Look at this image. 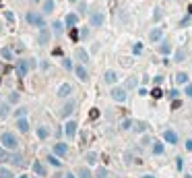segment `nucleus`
<instances>
[{
    "label": "nucleus",
    "instance_id": "f257e3e1",
    "mask_svg": "<svg viewBox=\"0 0 192 178\" xmlns=\"http://www.w3.org/2000/svg\"><path fill=\"white\" fill-rule=\"evenodd\" d=\"M0 143H2L4 149H13V151L19 149V139H17L15 132H2L0 135Z\"/></svg>",
    "mask_w": 192,
    "mask_h": 178
},
{
    "label": "nucleus",
    "instance_id": "f03ea898",
    "mask_svg": "<svg viewBox=\"0 0 192 178\" xmlns=\"http://www.w3.org/2000/svg\"><path fill=\"white\" fill-rule=\"evenodd\" d=\"M25 19H27V23L29 25H33V27H45V21H43V17H39L37 13H27L25 15Z\"/></svg>",
    "mask_w": 192,
    "mask_h": 178
},
{
    "label": "nucleus",
    "instance_id": "7ed1b4c3",
    "mask_svg": "<svg viewBox=\"0 0 192 178\" xmlns=\"http://www.w3.org/2000/svg\"><path fill=\"white\" fill-rule=\"evenodd\" d=\"M89 23H91L93 27H101V25L105 23V15H103V13H99V11L91 13V17H89Z\"/></svg>",
    "mask_w": 192,
    "mask_h": 178
},
{
    "label": "nucleus",
    "instance_id": "20e7f679",
    "mask_svg": "<svg viewBox=\"0 0 192 178\" xmlns=\"http://www.w3.org/2000/svg\"><path fill=\"white\" fill-rule=\"evenodd\" d=\"M27 71H29V62L27 60H17V75H19V79H25V75H27Z\"/></svg>",
    "mask_w": 192,
    "mask_h": 178
},
{
    "label": "nucleus",
    "instance_id": "39448f33",
    "mask_svg": "<svg viewBox=\"0 0 192 178\" xmlns=\"http://www.w3.org/2000/svg\"><path fill=\"white\" fill-rule=\"evenodd\" d=\"M112 97L116 102H124L126 100V87H114L112 89Z\"/></svg>",
    "mask_w": 192,
    "mask_h": 178
},
{
    "label": "nucleus",
    "instance_id": "423d86ee",
    "mask_svg": "<svg viewBox=\"0 0 192 178\" xmlns=\"http://www.w3.org/2000/svg\"><path fill=\"white\" fill-rule=\"evenodd\" d=\"M75 108H77V104H75V102H66V104H64V108L60 110V118H68L70 114L75 112Z\"/></svg>",
    "mask_w": 192,
    "mask_h": 178
},
{
    "label": "nucleus",
    "instance_id": "0eeeda50",
    "mask_svg": "<svg viewBox=\"0 0 192 178\" xmlns=\"http://www.w3.org/2000/svg\"><path fill=\"white\" fill-rule=\"evenodd\" d=\"M56 95H58L60 100H64V97H68V95H73V85H68V83H62Z\"/></svg>",
    "mask_w": 192,
    "mask_h": 178
},
{
    "label": "nucleus",
    "instance_id": "6e6552de",
    "mask_svg": "<svg viewBox=\"0 0 192 178\" xmlns=\"http://www.w3.org/2000/svg\"><path fill=\"white\" fill-rule=\"evenodd\" d=\"M50 37H52V31H50V29H45V27H41V29H39V37H37L39 46H45V43L50 41Z\"/></svg>",
    "mask_w": 192,
    "mask_h": 178
},
{
    "label": "nucleus",
    "instance_id": "1a4fd4ad",
    "mask_svg": "<svg viewBox=\"0 0 192 178\" xmlns=\"http://www.w3.org/2000/svg\"><path fill=\"white\" fill-rule=\"evenodd\" d=\"M75 73H77V77H79L81 81H89V73H87V69H85L83 64L75 66Z\"/></svg>",
    "mask_w": 192,
    "mask_h": 178
},
{
    "label": "nucleus",
    "instance_id": "9d476101",
    "mask_svg": "<svg viewBox=\"0 0 192 178\" xmlns=\"http://www.w3.org/2000/svg\"><path fill=\"white\" fill-rule=\"evenodd\" d=\"M54 8H56V2H54V0H45L43 6H41V13H43V15H52Z\"/></svg>",
    "mask_w": 192,
    "mask_h": 178
},
{
    "label": "nucleus",
    "instance_id": "9b49d317",
    "mask_svg": "<svg viewBox=\"0 0 192 178\" xmlns=\"http://www.w3.org/2000/svg\"><path fill=\"white\" fill-rule=\"evenodd\" d=\"M64 128H66L64 132H66V135H68V137H75V135H77V122H75V120H70V122H66V126H64Z\"/></svg>",
    "mask_w": 192,
    "mask_h": 178
},
{
    "label": "nucleus",
    "instance_id": "f8f14e48",
    "mask_svg": "<svg viewBox=\"0 0 192 178\" xmlns=\"http://www.w3.org/2000/svg\"><path fill=\"white\" fill-rule=\"evenodd\" d=\"M163 139H165L167 143H172V145L178 143V135H176L174 130H165V132H163Z\"/></svg>",
    "mask_w": 192,
    "mask_h": 178
},
{
    "label": "nucleus",
    "instance_id": "ddd939ff",
    "mask_svg": "<svg viewBox=\"0 0 192 178\" xmlns=\"http://www.w3.org/2000/svg\"><path fill=\"white\" fill-rule=\"evenodd\" d=\"M54 153L56 155H66L68 153V145L66 143H56L54 145Z\"/></svg>",
    "mask_w": 192,
    "mask_h": 178
},
{
    "label": "nucleus",
    "instance_id": "4468645a",
    "mask_svg": "<svg viewBox=\"0 0 192 178\" xmlns=\"http://www.w3.org/2000/svg\"><path fill=\"white\" fill-rule=\"evenodd\" d=\"M163 37V31L159 29V27H155V29H151V33H149V39L151 41H159Z\"/></svg>",
    "mask_w": 192,
    "mask_h": 178
},
{
    "label": "nucleus",
    "instance_id": "2eb2a0df",
    "mask_svg": "<svg viewBox=\"0 0 192 178\" xmlns=\"http://www.w3.org/2000/svg\"><path fill=\"white\" fill-rule=\"evenodd\" d=\"M33 172H35L37 176H45V174H47V170H45V166H43L41 162H35V164H33Z\"/></svg>",
    "mask_w": 192,
    "mask_h": 178
},
{
    "label": "nucleus",
    "instance_id": "dca6fc26",
    "mask_svg": "<svg viewBox=\"0 0 192 178\" xmlns=\"http://www.w3.org/2000/svg\"><path fill=\"white\" fill-rule=\"evenodd\" d=\"M77 23H79V15L68 13V15H66V25H68V27H75Z\"/></svg>",
    "mask_w": 192,
    "mask_h": 178
},
{
    "label": "nucleus",
    "instance_id": "f3484780",
    "mask_svg": "<svg viewBox=\"0 0 192 178\" xmlns=\"http://www.w3.org/2000/svg\"><path fill=\"white\" fill-rule=\"evenodd\" d=\"M58 158H60V155H56V153H50V155H47V162H50L54 168H62V162H60Z\"/></svg>",
    "mask_w": 192,
    "mask_h": 178
},
{
    "label": "nucleus",
    "instance_id": "a211bd4d",
    "mask_svg": "<svg viewBox=\"0 0 192 178\" xmlns=\"http://www.w3.org/2000/svg\"><path fill=\"white\" fill-rule=\"evenodd\" d=\"M17 128H19L21 132H27V130H29V122L25 120V116H21V118H19V122H17Z\"/></svg>",
    "mask_w": 192,
    "mask_h": 178
},
{
    "label": "nucleus",
    "instance_id": "6ab92c4d",
    "mask_svg": "<svg viewBox=\"0 0 192 178\" xmlns=\"http://www.w3.org/2000/svg\"><path fill=\"white\" fill-rule=\"evenodd\" d=\"M103 79H105V83H110V85H114V83L118 81V75H116L114 71H105V75H103Z\"/></svg>",
    "mask_w": 192,
    "mask_h": 178
},
{
    "label": "nucleus",
    "instance_id": "aec40b11",
    "mask_svg": "<svg viewBox=\"0 0 192 178\" xmlns=\"http://www.w3.org/2000/svg\"><path fill=\"white\" fill-rule=\"evenodd\" d=\"M47 137H50V128H47V126H39L37 128V139H47Z\"/></svg>",
    "mask_w": 192,
    "mask_h": 178
},
{
    "label": "nucleus",
    "instance_id": "412c9836",
    "mask_svg": "<svg viewBox=\"0 0 192 178\" xmlns=\"http://www.w3.org/2000/svg\"><path fill=\"white\" fill-rule=\"evenodd\" d=\"M184 58H186V50H184V48H178V50H176V56H174V60H176V62H182Z\"/></svg>",
    "mask_w": 192,
    "mask_h": 178
},
{
    "label": "nucleus",
    "instance_id": "4be33fe9",
    "mask_svg": "<svg viewBox=\"0 0 192 178\" xmlns=\"http://www.w3.org/2000/svg\"><path fill=\"white\" fill-rule=\"evenodd\" d=\"M77 58H79L83 64H85V62H89V56H87V52H85L83 48H79V50H77Z\"/></svg>",
    "mask_w": 192,
    "mask_h": 178
},
{
    "label": "nucleus",
    "instance_id": "5701e85b",
    "mask_svg": "<svg viewBox=\"0 0 192 178\" xmlns=\"http://www.w3.org/2000/svg\"><path fill=\"white\" fill-rule=\"evenodd\" d=\"M163 151H165V147H163V143H159V141H155V143H153V153H155V155H161Z\"/></svg>",
    "mask_w": 192,
    "mask_h": 178
},
{
    "label": "nucleus",
    "instance_id": "b1692460",
    "mask_svg": "<svg viewBox=\"0 0 192 178\" xmlns=\"http://www.w3.org/2000/svg\"><path fill=\"white\" fill-rule=\"evenodd\" d=\"M77 176H79V178H93V176H91V172H89V168H85V166H83V168H79Z\"/></svg>",
    "mask_w": 192,
    "mask_h": 178
},
{
    "label": "nucleus",
    "instance_id": "393cba45",
    "mask_svg": "<svg viewBox=\"0 0 192 178\" xmlns=\"http://www.w3.org/2000/svg\"><path fill=\"white\" fill-rule=\"evenodd\" d=\"M52 29H54V33H56V35H60V33L64 31V25L60 23V21H54V23H52Z\"/></svg>",
    "mask_w": 192,
    "mask_h": 178
},
{
    "label": "nucleus",
    "instance_id": "a878e982",
    "mask_svg": "<svg viewBox=\"0 0 192 178\" xmlns=\"http://www.w3.org/2000/svg\"><path fill=\"white\" fill-rule=\"evenodd\" d=\"M159 52H161L163 56H167V54H170V52H172V46H170V43H167V41H163V43H161V46H159Z\"/></svg>",
    "mask_w": 192,
    "mask_h": 178
},
{
    "label": "nucleus",
    "instance_id": "bb28decb",
    "mask_svg": "<svg viewBox=\"0 0 192 178\" xmlns=\"http://www.w3.org/2000/svg\"><path fill=\"white\" fill-rule=\"evenodd\" d=\"M132 130H136V132H145V130H147V122H142V120H140V122H134V128H132Z\"/></svg>",
    "mask_w": 192,
    "mask_h": 178
},
{
    "label": "nucleus",
    "instance_id": "cd10ccee",
    "mask_svg": "<svg viewBox=\"0 0 192 178\" xmlns=\"http://www.w3.org/2000/svg\"><path fill=\"white\" fill-rule=\"evenodd\" d=\"M0 58H4V60H13V52L8 48H2L0 50Z\"/></svg>",
    "mask_w": 192,
    "mask_h": 178
},
{
    "label": "nucleus",
    "instance_id": "c85d7f7f",
    "mask_svg": "<svg viewBox=\"0 0 192 178\" xmlns=\"http://www.w3.org/2000/svg\"><path fill=\"white\" fill-rule=\"evenodd\" d=\"M176 83H180V85L188 83V75H186V73H178V75H176Z\"/></svg>",
    "mask_w": 192,
    "mask_h": 178
},
{
    "label": "nucleus",
    "instance_id": "c756f323",
    "mask_svg": "<svg viewBox=\"0 0 192 178\" xmlns=\"http://www.w3.org/2000/svg\"><path fill=\"white\" fill-rule=\"evenodd\" d=\"M0 176H2V178H15L13 172H10L8 168H4V166H0Z\"/></svg>",
    "mask_w": 192,
    "mask_h": 178
},
{
    "label": "nucleus",
    "instance_id": "7c9ffc66",
    "mask_svg": "<svg viewBox=\"0 0 192 178\" xmlns=\"http://www.w3.org/2000/svg\"><path fill=\"white\" fill-rule=\"evenodd\" d=\"M10 112V106L8 104H0V116L2 118H6V114Z\"/></svg>",
    "mask_w": 192,
    "mask_h": 178
},
{
    "label": "nucleus",
    "instance_id": "2f4dec72",
    "mask_svg": "<svg viewBox=\"0 0 192 178\" xmlns=\"http://www.w3.org/2000/svg\"><path fill=\"white\" fill-rule=\"evenodd\" d=\"M0 162H10V153L0 147Z\"/></svg>",
    "mask_w": 192,
    "mask_h": 178
},
{
    "label": "nucleus",
    "instance_id": "473e14b6",
    "mask_svg": "<svg viewBox=\"0 0 192 178\" xmlns=\"http://www.w3.org/2000/svg\"><path fill=\"white\" fill-rule=\"evenodd\" d=\"M85 160L89 162V166H91V164H95V160H97V153H93V151H91V153H87V155H85Z\"/></svg>",
    "mask_w": 192,
    "mask_h": 178
},
{
    "label": "nucleus",
    "instance_id": "72a5a7b5",
    "mask_svg": "<svg viewBox=\"0 0 192 178\" xmlns=\"http://www.w3.org/2000/svg\"><path fill=\"white\" fill-rule=\"evenodd\" d=\"M68 35H70V39H73V41H79V37H81L79 31H77L75 27H70V33H68Z\"/></svg>",
    "mask_w": 192,
    "mask_h": 178
},
{
    "label": "nucleus",
    "instance_id": "f704fd0d",
    "mask_svg": "<svg viewBox=\"0 0 192 178\" xmlns=\"http://www.w3.org/2000/svg\"><path fill=\"white\" fill-rule=\"evenodd\" d=\"M151 97H155V100H159V97H163V91H161V89H159V87H155V89H153V91H151Z\"/></svg>",
    "mask_w": 192,
    "mask_h": 178
},
{
    "label": "nucleus",
    "instance_id": "c9c22d12",
    "mask_svg": "<svg viewBox=\"0 0 192 178\" xmlns=\"http://www.w3.org/2000/svg\"><path fill=\"white\" fill-rule=\"evenodd\" d=\"M89 118H91V120H97V118H99V110H97V108H93L91 112H89Z\"/></svg>",
    "mask_w": 192,
    "mask_h": 178
},
{
    "label": "nucleus",
    "instance_id": "e433bc0d",
    "mask_svg": "<svg viewBox=\"0 0 192 178\" xmlns=\"http://www.w3.org/2000/svg\"><path fill=\"white\" fill-rule=\"evenodd\" d=\"M17 102H19V93H17V91H13V93L8 95V104H17Z\"/></svg>",
    "mask_w": 192,
    "mask_h": 178
},
{
    "label": "nucleus",
    "instance_id": "4c0bfd02",
    "mask_svg": "<svg viewBox=\"0 0 192 178\" xmlns=\"http://www.w3.org/2000/svg\"><path fill=\"white\" fill-rule=\"evenodd\" d=\"M62 66H64L66 71H70V69H73V62H70V58H64V60H62Z\"/></svg>",
    "mask_w": 192,
    "mask_h": 178
},
{
    "label": "nucleus",
    "instance_id": "58836bf2",
    "mask_svg": "<svg viewBox=\"0 0 192 178\" xmlns=\"http://www.w3.org/2000/svg\"><path fill=\"white\" fill-rule=\"evenodd\" d=\"M132 52H134V54H142V43H140V41H138V43H134Z\"/></svg>",
    "mask_w": 192,
    "mask_h": 178
},
{
    "label": "nucleus",
    "instance_id": "ea45409f",
    "mask_svg": "<svg viewBox=\"0 0 192 178\" xmlns=\"http://www.w3.org/2000/svg\"><path fill=\"white\" fill-rule=\"evenodd\" d=\"M97 178H108V170L105 168H99L97 170Z\"/></svg>",
    "mask_w": 192,
    "mask_h": 178
},
{
    "label": "nucleus",
    "instance_id": "a19ab883",
    "mask_svg": "<svg viewBox=\"0 0 192 178\" xmlns=\"http://www.w3.org/2000/svg\"><path fill=\"white\" fill-rule=\"evenodd\" d=\"M25 114H27V110H25V108H19V110H17V112H15V116H17V118H21V116H25Z\"/></svg>",
    "mask_w": 192,
    "mask_h": 178
},
{
    "label": "nucleus",
    "instance_id": "79ce46f5",
    "mask_svg": "<svg viewBox=\"0 0 192 178\" xmlns=\"http://www.w3.org/2000/svg\"><path fill=\"white\" fill-rule=\"evenodd\" d=\"M122 128H130V126H134V122L132 120H122V124H120Z\"/></svg>",
    "mask_w": 192,
    "mask_h": 178
},
{
    "label": "nucleus",
    "instance_id": "37998d69",
    "mask_svg": "<svg viewBox=\"0 0 192 178\" xmlns=\"http://www.w3.org/2000/svg\"><path fill=\"white\" fill-rule=\"evenodd\" d=\"M176 168H178V170L184 168V160H182V158H176Z\"/></svg>",
    "mask_w": 192,
    "mask_h": 178
},
{
    "label": "nucleus",
    "instance_id": "c03bdc74",
    "mask_svg": "<svg viewBox=\"0 0 192 178\" xmlns=\"http://www.w3.org/2000/svg\"><path fill=\"white\" fill-rule=\"evenodd\" d=\"M6 21H8V23H15V15L10 11H6Z\"/></svg>",
    "mask_w": 192,
    "mask_h": 178
},
{
    "label": "nucleus",
    "instance_id": "a18cd8bd",
    "mask_svg": "<svg viewBox=\"0 0 192 178\" xmlns=\"http://www.w3.org/2000/svg\"><path fill=\"white\" fill-rule=\"evenodd\" d=\"M134 85H136V79H134V77H130V79L126 81V87H134Z\"/></svg>",
    "mask_w": 192,
    "mask_h": 178
},
{
    "label": "nucleus",
    "instance_id": "49530a36",
    "mask_svg": "<svg viewBox=\"0 0 192 178\" xmlns=\"http://www.w3.org/2000/svg\"><path fill=\"white\" fill-rule=\"evenodd\" d=\"M180 106H182V102H180V100L176 97V100H174V104H172V110H178Z\"/></svg>",
    "mask_w": 192,
    "mask_h": 178
},
{
    "label": "nucleus",
    "instance_id": "de8ad7c7",
    "mask_svg": "<svg viewBox=\"0 0 192 178\" xmlns=\"http://www.w3.org/2000/svg\"><path fill=\"white\" fill-rule=\"evenodd\" d=\"M178 95H180V91H178V89H172V91H170V97H172V100H176Z\"/></svg>",
    "mask_w": 192,
    "mask_h": 178
},
{
    "label": "nucleus",
    "instance_id": "09e8293b",
    "mask_svg": "<svg viewBox=\"0 0 192 178\" xmlns=\"http://www.w3.org/2000/svg\"><path fill=\"white\" fill-rule=\"evenodd\" d=\"M186 95H188V97H192V83H188V85H186Z\"/></svg>",
    "mask_w": 192,
    "mask_h": 178
},
{
    "label": "nucleus",
    "instance_id": "8fccbe9b",
    "mask_svg": "<svg viewBox=\"0 0 192 178\" xmlns=\"http://www.w3.org/2000/svg\"><path fill=\"white\" fill-rule=\"evenodd\" d=\"M153 81H155V85H161V83H163V77H161V75H157Z\"/></svg>",
    "mask_w": 192,
    "mask_h": 178
},
{
    "label": "nucleus",
    "instance_id": "3c124183",
    "mask_svg": "<svg viewBox=\"0 0 192 178\" xmlns=\"http://www.w3.org/2000/svg\"><path fill=\"white\" fill-rule=\"evenodd\" d=\"M184 147H186V151H192V139H188V141H186V145H184Z\"/></svg>",
    "mask_w": 192,
    "mask_h": 178
},
{
    "label": "nucleus",
    "instance_id": "603ef678",
    "mask_svg": "<svg viewBox=\"0 0 192 178\" xmlns=\"http://www.w3.org/2000/svg\"><path fill=\"white\" fill-rule=\"evenodd\" d=\"M188 23H190V15H188V17H186V19H182V23H180V25H182V27H184V25H188Z\"/></svg>",
    "mask_w": 192,
    "mask_h": 178
},
{
    "label": "nucleus",
    "instance_id": "864d4df0",
    "mask_svg": "<svg viewBox=\"0 0 192 178\" xmlns=\"http://www.w3.org/2000/svg\"><path fill=\"white\" fill-rule=\"evenodd\" d=\"M52 54H54V56H62V50H60V48H56V50H52Z\"/></svg>",
    "mask_w": 192,
    "mask_h": 178
},
{
    "label": "nucleus",
    "instance_id": "5fc2aeb1",
    "mask_svg": "<svg viewBox=\"0 0 192 178\" xmlns=\"http://www.w3.org/2000/svg\"><path fill=\"white\" fill-rule=\"evenodd\" d=\"M64 178H79V176H75V174H73V172H70V174H66V176H64Z\"/></svg>",
    "mask_w": 192,
    "mask_h": 178
},
{
    "label": "nucleus",
    "instance_id": "6e6d98bb",
    "mask_svg": "<svg viewBox=\"0 0 192 178\" xmlns=\"http://www.w3.org/2000/svg\"><path fill=\"white\" fill-rule=\"evenodd\" d=\"M140 178H153V176L151 174H145V176H140Z\"/></svg>",
    "mask_w": 192,
    "mask_h": 178
},
{
    "label": "nucleus",
    "instance_id": "4d7b16f0",
    "mask_svg": "<svg viewBox=\"0 0 192 178\" xmlns=\"http://www.w3.org/2000/svg\"><path fill=\"white\" fill-rule=\"evenodd\" d=\"M19 178H29V176H25V174H23V176H19Z\"/></svg>",
    "mask_w": 192,
    "mask_h": 178
},
{
    "label": "nucleus",
    "instance_id": "13d9d810",
    "mask_svg": "<svg viewBox=\"0 0 192 178\" xmlns=\"http://www.w3.org/2000/svg\"><path fill=\"white\" fill-rule=\"evenodd\" d=\"M68 2H79V0H68Z\"/></svg>",
    "mask_w": 192,
    "mask_h": 178
},
{
    "label": "nucleus",
    "instance_id": "bf43d9fd",
    "mask_svg": "<svg viewBox=\"0 0 192 178\" xmlns=\"http://www.w3.org/2000/svg\"><path fill=\"white\" fill-rule=\"evenodd\" d=\"M186 178H192V176H190V174H186Z\"/></svg>",
    "mask_w": 192,
    "mask_h": 178
},
{
    "label": "nucleus",
    "instance_id": "052dcab7",
    "mask_svg": "<svg viewBox=\"0 0 192 178\" xmlns=\"http://www.w3.org/2000/svg\"><path fill=\"white\" fill-rule=\"evenodd\" d=\"M33 2H39V0H33Z\"/></svg>",
    "mask_w": 192,
    "mask_h": 178
},
{
    "label": "nucleus",
    "instance_id": "680f3d73",
    "mask_svg": "<svg viewBox=\"0 0 192 178\" xmlns=\"http://www.w3.org/2000/svg\"><path fill=\"white\" fill-rule=\"evenodd\" d=\"M0 6H2V2H0Z\"/></svg>",
    "mask_w": 192,
    "mask_h": 178
}]
</instances>
